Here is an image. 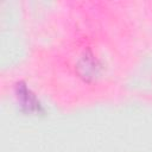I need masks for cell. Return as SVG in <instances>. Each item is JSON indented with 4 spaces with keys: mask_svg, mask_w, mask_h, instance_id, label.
<instances>
[{
    "mask_svg": "<svg viewBox=\"0 0 152 152\" xmlns=\"http://www.w3.org/2000/svg\"><path fill=\"white\" fill-rule=\"evenodd\" d=\"M15 91H17V96H18V100L20 101L21 103V107L24 109H26L27 112H39L40 110V104L39 102L37 101L36 96L31 93L30 89H27V87L23 83V82H19L15 87Z\"/></svg>",
    "mask_w": 152,
    "mask_h": 152,
    "instance_id": "1",
    "label": "cell"
}]
</instances>
